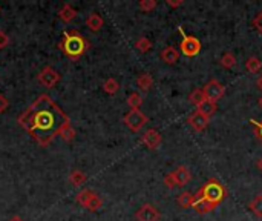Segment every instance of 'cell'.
Returning <instances> with one entry per match:
<instances>
[{
	"instance_id": "obj_10",
	"label": "cell",
	"mask_w": 262,
	"mask_h": 221,
	"mask_svg": "<svg viewBox=\"0 0 262 221\" xmlns=\"http://www.w3.org/2000/svg\"><path fill=\"white\" fill-rule=\"evenodd\" d=\"M187 123L192 126V128H193L196 132H203V131L207 129V126H209V123H210V118L206 117V115H203L201 112H199V110H195L193 114L189 115Z\"/></svg>"
},
{
	"instance_id": "obj_30",
	"label": "cell",
	"mask_w": 262,
	"mask_h": 221,
	"mask_svg": "<svg viewBox=\"0 0 262 221\" xmlns=\"http://www.w3.org/2000/svg\"><path fill=\"white\" fill-rule=\"evenodd\" d=\"M250 123L253 124V128H255V135H256V138L262 143V121L250 120Z\"/></svg>"
},
{
	"instance_id": "obj_39",
	"label": "cell",
	"mask_w": 262,
	"mask_h": 221,
	"mask_svg": "<svg viewBox=\"0 0 262 221\" xmlns=\"http://www.w3.org/2000/svg\"><path fill=\"white\" fill-rule=\"evenodd\" d=\"M259 106H261V108H262V97H261V99H259Z\"/></svg>"
},
{
	"instance_id": "obj_14",
	"label": "cell",
	"mask_w": 262,
	"mask_h": 221,
	"mask_svg": "<svg viewBox=\"0 0 262 221\" xmlns=\"http://www.w3.org/2000/svg\"><path fill=\"white\" fill-rule=\"evenodd\" d=\"M104 20L98 12H90L86 17V26L92 31V33H98V31L103 28Z\"/></svg>"
},
{
	"instance_id": "obj_7",
	"label": "cell",
	"mask_w": 262,
	"mask_h": 221,
	"mask_svg": "<svg viewBox=\"0 0 262 221\" xmlns=\"http://www.w3.org/2000/svg\"><path fill=\"white\" fill-rule=\"evenodd\" d=\"M204 94H206V99L210 102L217 103L218 100H221L225 96V86H222L217 78H213V80H209L204 88H203Z\"/></svg>"
},
{
	"instance_id": "obj_17",
	"label": "cell",
	"mask_w": 262,
	"mask_h": 221,
	"mask_svg": "<svg viewBox=\"0 0 262 221\" xmlns=\"http://www.w3.org/2000/svg\"><path fill=\"white\" fill-rule=\"evenodd\" d=\"M87 181V177L86 173L80 169H74L71 173H69V183L75 187H82L85 186V183Z\"/></svg>"
},
{
	"instance_id": "obj_35",
	"label": "cell",
	"mask_w": 262,
	"mask_h": 221,
	"mask_svg": "<svg viewBox=\"0 0 262 221\" xmlns=\"http://www.w3.org/2000/svg\"><path fill=\"white\" fill-rule=\"evenodd\" d=\"M182 3H184L182 0H178V2H174V0H167V5L172 6V8H178V6H181Z\"/></svg>"
},
{
	"instance_id": "obj_24",
	"label": "cell",
	"mask_w": 262,
	"mask_h": 221,
	"mask_svg": "<svg viewBox=\"0 0 262 221\" xmlns=\"http://www.w3.org/2000/svg\"><path fill=\"white\" fill-rule=\"evenodd\" d=\"M120 89V83L115 80V78H107V80L103 83V91L109 96H115Z\"/></svg>"
},
{
	"instance_id": "obj_13",
	"label": "cell",
	"mask_w": 262,
	"mask_h": 221,
	"mask_svg": "<svg viewBox=\"0 0 262 221\" xmlns=\"http://www.w3.org/2000/svg\"><path fill=\"white\" fill-rule=\"evenodd\" d=\"M172 173H174V178H175L178 187H184L192 180V173L187 166H178Z\"/></svg>"
},
{
	"instance_id": "obj_31",
	"label": "cell",
	"mask_w": 262,
	"mask_h": 221,
	"mask_svg": "<svg viewBox=\"0 0 262 221\" xmlns=\"http://www.w3.org/2000/svg\"><path fill=\"white\" fill-rule=\"evenodd\" d=\"M253 26H255V29L258 31L259 34H262V11L258 12V14L255 15V19H253Z\"/></svg>"
},
{
	"instance_id": "obj_6",
	"label": "cell",
	"mask_w": 262,
	"mask_h": 221,
	"mask_svg": "<svg viewBox=\"0 0 262 221\" xmlns=\"http://www.w3.org/2000/svg\"><path fill=\"white\" fill-rule=\"evenodd\" d=\"M123 121H125V124L132 132H140V129H143V126L147 123V115L143 114L140 109H131L129 112L123 117Z\"/></svg>"
},
{
	"instance_id": "obj_15",
	"label": "cell",
	"mask_w": 262,
	"mask_h": 221,
	"mask_svg": "<svg viewBox=\"0 0 262 221\" xmlns=\"http://www.w3.org/2000/svg\"><path fill=\"white\" fill-rule=\"evenodd\" d=\"M160 58L167 63V65H175L179 60V53L174 48V46H166V48L160 53Z\"/></svg>"
},
{
	"instance_id": "obj_5",
	"label": "cell",
	"mask_w": 262,
	"mask_h": 221,
	"mask_svg": "<svg viewBox=\"0 0 262 221\" xmlns=\"http://www.w3.org/2000/svg\"><path fill=\"white\" fill-rule=\"evenodd\" d=\"M179 33L182 36V40L179 43L181 53L186 55V57H195V55H198L199 51H201V42H199L193 36H187L186 33H184L182 28H179Z\"/></svg>"
},
{
	"instance_id": "obj_25",
	"label": "cell",
	"mask_w": 262,
	"mask_h": 221,
	"mask_svg": "<svg viewBox=\"0 0 262 221\" xmlns=\"http://www.w3.org/2000/svg\"><path fill=\"white\" fill-rule=\"evenodd\" d=\"M249 208H250V211H252L258 218H262V195H256V197L250 201Z\"/></svg>"
},
{
	"instance_id": "obj_28",
	"label": "cell",
	"mask_w": 262,
	"mask_h": 221,
	"mask_svg": "<svg viewBox=\"0 0 262 221\" xmlns=\"http://www.w3.org/2000/svg\"><path fill=\"white\" fill-rule=\"evenodd\" d=\"M221 66L225 68V69H232L235 65H236V58L232 53H225L222 57H221Z\"/></svg>"
},
{
	"instance_id": "obj_38",
	"label": "cell",
	"mask_w": 262,
	"mask_h": 221,
	"mask_svg": "<svg viewBox=\"0 0 262 221\" xmlns=\"http://www.w3.org/2000/svg\"><path fill=\"white\" fill-rule=\"evenodd\" d=\"M258 167H259V170L262 172V159H261V160L258 162Z\"/></svg>"
},
{
	"instance_id": "obj_4",
	"label": "cell",
	"mask_w": 262,
	"mask_h": 221,
	"mask_svg": "<svg viewBox=\"0 0 262 221\" xmlns=\"http://www.w3.org/2000/svg\"><path fill=\"white\" fill-rule=\"evenodd\" d=\"M75 200L80 206H83L85 209L90 212H97L103 206V198L95 191H92V189H82V191L75 195Z\"/></svg>"
},
{
	"instance_id": "obj_23",
	"label": "cell",
	"mask_w": 262,
	"mask_h": 221,
	"mask_svg": "<svg viewBox=\"0 0 262 221\" xmlns=\"http://www.w3.org/2000/svg\"><path fill=\"white\" fill-rule=\"evenodd\" d=\"M189 99H190V102L198 108L199 105H201L203 102H206L207 99H206V94H204V91L201 89V88H196V89H193L192 92H190V96H189Z\"/></svg>"
},
{
	"instance_id": "obj_16",
	"label": "cell",
	"mask_w": 262,
	"mask_h": 221,
	"mask_svg": "<svg viewBox=\"0 0 262 221\" xmlns=\"http://www.w3.org/2000/svg\"><path fill=\"white\" fill-rule=\"evenodd\" d=\"M77 14H79V12H77V9L72 5L63 3V6H61L60 11H58V19L63 20L65 23H69V22H72L77 17Z\"/></svg>"
},
{
	"instance_id": "obj_2",
	"label": "cell",
	"mask_w": 262,
	"mask_h": 221,
	"mask_svg": "<svg viewBox=\"0 0 262 221\" xmlns=\"http://www.w3.org/2000/svg\"><path fill=\"white\" fill-rule=\"evenodd\" d=\"M58 48L61 50L68 58L79 60L89 48V42L79 33V31H66L63 34V39L60 40Z\"/></svg>"
},
{
	"instance_id": "obj_18",
	"label": "cell",
	"mask_w": 262,
	"mask_h": 221,
	"mask_svg": "<svg viewBox=\"0 0 262 221\" xmlns=\"http://www.w3.org/2000/svg\"><path fill=\"white\" fill-rule=\"evenodd\" d=\"M58 135L61 137V140H65L66 143H71V141L75 138V129L72 128V124H71V121L68 120L63 126L60 128V131H58Z\"/></svg>"
},
{
	"instance_id": "obj_19",
	"label": "cell",
	"mask_w": 262,
	"mask_h": 221,
	"mask_svg": "<svg viewBox=\"0 0 262 221\" xmlns=\"http://www.w3.org/2000/svg\"><path fill=\"white\" fill-rule=\"evenodd\" d=\"M196 110H199L203 115H206V117H212L215 112L218 110V105L215 103V102H210V100H206V102H203L201 105H199L198 108H196Z\"/></svg>"
},
{
	"instance_id": "obj_26",
	"label": "cell",
	"mask_w": 262,
	"mask_h": 221,
	"mask_svg": "<svg viewBox=\"0 0 262 221\" xmlns=\"http://www.w3.org/2000/svg\"><path fill=\"white\" fill-rule=\"evenodd\" d=\"M141 105H143V97L138 92H132L128 97V106L131 109H140Z\"/></svg>"
},
{
	"instance_id": "obj_22",
	"label": "cell",
	"mask_w": 262,
	"mask_h": 221,
	"mask_svg": "<svg viewBox=\"0 0 262 221\" xmlns=\"http://www.w3.org/2000/svg\"><path fill=\"white\" fill-rule=\"evenodd\" d=\"M261 68H262V61H261L256 55L249 57L247 61H245V69H247L250 74H256V72H259Z\"/></svg>"
},
{
	"instance_id": "obj_11",
	"label": "cell",
	"mask_w": 262,
	"mask_h": 221,
	"mask_svg": "<svg viewBox=\"0 0 262 221\" xmlns=\"http://www.w3.org/2000/svg\"><path fill=\"white\" fill-rule=\"evenodd\" d=\"M141 141H143V145H146L149 149L155 151V149H157V148L161 145L163 137H161V134H160L157 129L150 128V129H147V131L143 134V137H141Z\"/></svg>"
},
{
	"instance_id": "obj_9",
	"label": "cell",
	"mask_w": 262,
	"mask_h": 221,
	"mask_svg": "<svg viewBox=\"0 0 262 221\" xmlns=\"http://www.w3.org/2000/svg\"><path fill=\"white\" fill-rule=\"evenodd\" d=\"M135 220L136 221H160L161 214L155 206H152V204H143V206L135 212Z\"/></svg>"
},
{
	"instance_id": "obj_12",
	"label": "cell",
	"mask_w": 262,
	"mask_h": 221,
	"mask_svg": "<svg viewBox=\"0 0 262 221\" xmlns=\"http://www.w3.org/2000/svg\"><path fill=\"white\" fill-rule=\"evenodd\" d=\"M192 208L196 211V214L204 215V214L212 212L213 209H217L218 206H217V204L210 203V201H207V200H204L201 195H199V192H196V194L193 195V204H192Z\"/></svg>"
},
{
	"instance_id": "obj_1",
	"label": "cell",
	"mask_w": 262,
	"mask_h": 221,
	"mask_svg": "<svg viewBox=\"0 0 262 221\" xmlns=\"http://www.w3.org/2000/svg\"><path fill=\"white\" fill-rule=\"evenodd\" d=\"M69 118L48 96H40L19 117V123L44 148L58 135L60 128Z\"/></svg>"
},
{
	"instance_id": "obj_33",
	"label": "cell",
	"mask_w": 262,
	"mask_h": 221,
	"mask_svg": "<svg viewBox=\"0 0 262 221\" xmlns=\"http://www.w3.org/2000/svg\"><path fill=\"white\" fill-rule=\"evenodd\" d=\"M164 184L167 186V189H174V187L176 186V181H175V178H174V173H172V172L167 173V175L164 177Z\"/></svg>"
},
{
	"instance_id": "obj_3",
	"label": "cell",
	"mask_w": 262,
	"mask_h": 221,
	"mask_svg": "<svg viewBox=\"0 0 262 221\" xmlns=\"http://www.w3.org/2000/svg\"><path fill=\"white\" fill-rule=\"evenodd\" d=\"M198 192L204 200L217 204V206H219V204L222 203V200L227 197V189L221 184V181L215 180V178L206 181L204 186L199 189Z\"/></svg>"
},
{
	"instance_id": "obj_29",
	"label": "cell",
	"mask_w": 262,
	"mask_h": 221,
	"mask_svg": "<svg viewBox=\"0 0 262 221\" xmlns=\"http://www.w3.org/2000/svg\"><path fill=\"white\" fill-rule=\"evenodd\" d=\"M157 0H141L140 3H138V8H140L143 12H150L152 9L157 8Z\"/></svg>"
},
{
	"instance_id": "obj_27",
	"label": "cell",
	"mask_w": 262,
	"mask_h": 221,
	"mask_svg": "<svg viewBox=\"0 0 262 221\" xmlns=\"http://www.w3.org/2000/svg\"><path fill=\"white\" fill-rule=\"evenodd\" d=\"M135 48L140 51V53L146 54L147 51L152 50V42H150L147 37H141V39H138V40L135 42Z\"/></svg>"
},
{
	"instance_id": "obj_40",
	"label": "cell",
	"mask_w": 262,
	"mask_h": 221,
	"mask_svg": "<svg viewBox=\"0 0 262 221\" xmlns=\"http://www.w3.org/2000/svg\"><path fill=\"white\" fill-rule=\"evenodd\" d=\"M0 11H2V6H0Z\"/></svg>"
},
{
	"instance_id": "obj_34",
	"label": "cell",
	"mask_w": 262,
	"mask_h": 221,
	"mask_svg": "<svg viewBox=\"0 0 262 221\" xmlns=\"http://www.w3.org/2000/svg\"><path fill=\"white\" fill-rule=\"evenodd\" d=\"M8 106H9V102H8V99L3 96L2 92H0V115H2L5 110L8 109Z\"/></svg>"
},
{
	"instance_id": "obj_21",
	"label": "cell",
	"mask_w": 262,
	"mask_h": 221,
	"mask_svg": "<svg viewBox=\"0 0 262 221\" xmlns=\"http://www.w3.org/2000/svg\"><path fill=\"white\" fill-rule=\"evenodd\" d=\"M176 203L179 204L181 208H184V209L192 208V204H193V194H190V192H187V191L181 192V194L176 197Z\"/></svg>"
},
{
	"instance_id": "obj_8",
	"label": "cell",
	"mask_w": 262,
	"mask_h": 221,
	"mask_svg": "<svg viewBox=\"0 0 262 221\" xmlns=\"http://www.w3.org/2000/svg\"><path fill=\"white\" fill-rule=\"evenodd\" d=\"M60 74L52 68V66H44L40 72H39V75H37V80H39V83L43 86V88H54L58 82H60Z\"/></svg>"
},
{
	"instance_id": "obj_37",
	"label": "cell",
	"mask_w": 262,
	"mask_h": 221,
	"mask_svg": "<svg viewBox=\"0 0 262 221\" xmlns=\"http://www.w3.org/2000/svg\"><path fill=\"white\" fill-rule=\"evenodd\" d=\"M256 86H258V89H261L262 91V75L258 78V80H256Z\"/></svg>"
},
{
	"instance_id": "obj_36",
	"label": "cell",
	"mask_w": 262,
	"mask_h": 221,
	"mask_svg": "<svg viewBox=\"0 0 262 221\" xmlns=\"http://www.w3.org/2000/svg\"><path fill=\"white\" fill-rule=\"evenodd\" d=\"M8 221H25V220H23L22 217H19V215H14V217H11Z\"/></svg>"
},
{
	"instance_id": "obj_20",
	"label": "cell",
	"mask_w": 262,
	"mask_h": 221,
	"mask_svg": "<svg viewBox=\"0 0 262 221\" xmlns=\"http://www.w3.org/2000/svg\"><path fill=\"white\" fill-rule=\"evenodd\" d=\"M136 85L140 86L141 91H149V89L153 86V78H152L150 74L144 72V74H141V75L136 77Z\"/></svg>"
},
{
	"instance_id": "obj_32",
	"label": "cell",
	"mask_w": 262,
	"mask_h": 221,
	"mask_svg": "<svg viewBox=\"0 0 262 221\" xmlns=\"http://www.w3.org/2000/svg\"><path fill=\"white\" fill-rule=\"evenodd\" d=\"M8 45H9V36L5 33V31L0 29V50L6 48Z\"/></svg>"
}]
</instances>
